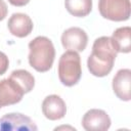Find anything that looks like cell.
Masks as SVG:
<instances>
[{"label": "cell", "mask_w": 131, "mask_h": 131, "mask_svg": "<svg viewBox=\"0 0 131 131\" xmlns=\"http://www.w3.org/2000/svg\"><path fill=\"white\" fill-rule=\"evenodd\" d=\"M117 51L113 45L111 37L102 36L95 39L92 51L87 59V67L95 77H105L113 70Z\"/></svg>", "instance_id": "1"}, {"label": "cell", "mask_w": 131, "mask_h": 131, "mask_svg": "<svg viewBox=\"0 0 131 131\" xmlns=\"http://www.w3.org/2000/svg\"><path fill=\"white\" fill-rule=\"evenodd\" d=\"M55 49L52 41L45 36H38L29 43V63L37 72L45 73L53 64Z\"/></svg>", "instance_id": "2"}, {"label": "cell", "mask_w": 131, "mask_h": 131, "mask_svg": "<svg viewBox=\"0 0 131 131\" xmlns=\"http://www.w3.org/2000/svg\"><path fill=\"white\" fill-rule=\"evenodd\" d=\"M58 78L62 85L72 87L76 85L82 76L81 58L78 52L68 50L61 54L58 60Z\"/></svg>", "instance_id": "3"}, {"label": "cell", "mask_w": 131, "mask_h": 131, "mask_svg": "<svg viewBox=\"0 0 131 131\" xmlns=\"http://www.w3.org/2000/svg\"><path fill=\"white\" fill-rule=\"evenodd\" d=\"M30 91L19 81L13 72L6 79L0 81V108L19 102L24 94Z\"/></svg>", "instance_id": "4"}, {"label": "cell", "mask_w": 131, "mask_h": 131, "mask_svg": "<svg viewBox=\"0 0 131 131\" xmlns=\"http://www.w3.org/2000/svg\"><path fill=\"white\" fill-rule=\"evenodd\" d=\"M98 10L100 15L106 19L124 21L130 17V0H99Z\"/></svg>", "instance_id": "5"}, {"label": "cell", "mask_w": 131, "mask_h": 131, "mask_svg": "<svg viewBox=\"0 0 131 131\" xmlns=\"http://www.w3.org/2000/svg\"><path fill=\"white\" fill-rule=\"evenodd\" d=\"M34 121L20 114L9 113L0 118V131H37Z\"/></svg>", "instance_id": "6"}, {"label": "cell", "mask_w": 131, "mask_h": 131, "mask_svg": "<svg viewBox=\"0 0 131 131\" xmlns=\"http://www.w3.org/2000/svg\"><path fill=\"white\" fill-rule=\"evenodd\" d=\"M88 43V36L86 32L78 27L67 29L61 35V44L64 49L80 52L83 51Z\"/></svg>", "instance_id": "7"}, {"label": "cell", "mask_w": 131, "mask_h": 131, "mask_svg": "<svg viewBox=\"0 0 131 131\" xmlns=\"http://www.w3.org/2000/svg\"><path fill=\"white\" fill-rule=\"evenodd\" d=\"M108 115L98 108H92L85 113L82 118V126L87 131H105L111 127Z\"/></svg>", "instance_id": "8"}, {"label": "cell", "mask_w": 131, "mask_h": 131, "mask_svg": "<svg viewBox=\"0 0 131 131\" xmlns=\"http://www.w3.org/2000/svg\"><path fill=\"white\" fill-rule=\"evenodd\" d=\"M112 86L119 99L129 101L131 99V71L129 69L119 70L113 78Z\"/></svg>", "instance_id": "9"}, {"label": "cell", "mask_w": 131, "mask_h": 131, "mask_svg": "<svg viewBox=\"0 0 131 131\" xmlns=\"http://www.w3.org/2000/svg\"><path fill=\"white\" fill-rule=\"evenodd\" d=\"M42 113L48 120H60L66 116L67 113L66 102L59 95H48L42 101Z\"/></svg>", "instance_id": "10"}, {"label": "cell", "mask_w": 131, "mask_h": 131, "mask_svg": "<svg viewBox=\"0 0 131 131\" xmlns=\"http://www.w3.org/2000/svg\"><path fill=\"white\" fill-rule=\"evenodd\" d=\"M33 21L31 17L21 12L13 13L7 23V28L11 35L17 38H25L29 36L33 31Z\"/></svg>", "instance_id": "11"}, {"label": "cell", "mask_w": 131, "mask_h": 131, "mask_svg": "<svg viewBox=\"0 0 131 131\" xmlns=\"http://www.w3.org/2000/svg\"><path fill=\"white\" fill-rule=\"evenodd\" d=\"M113 45L117 52L129 53L131 51V28L121 27L114 31L112 37Z\"/></svg>", "instance_id": "12"}, {"label": "cell", "mask_w": 131, "mask_h": 131, "mask_svg": "<svg viewBox=\"0 0 131 131\" xmlns=\"http://www.w3.org/2000/svg\"><path fill=\"white\" fill-rule=\"evenodd\" d=\"M64 6L70 14L84 17L92 10V0H64Z\"/></svg>", "instance_id": "13"}, {"label": "cell", "mask_w": 131, "mask_h": 131, "mask_svg": "<svg viewBox=\"0 0 131 131\" xmlns=\"http://www.w3.org/2000/svg\"><path fill=\"white\" fill-rule=\"evenodd\" d=\"M8 67H9V60L7 55L4 52L0 51V76L7 71Z\"/></svg>", "instance_id": "14"}, {"label": "cell", "mask_w": 131, "mask_h": 131, "mask_svg": "<svg viewBox=\"0 0 131 131\" xmlns=\"http://www.w3.org/2000/svg\"><path fill=\"white\" fill-rule=\"evenodd\" d=\"M7 12H8V8H7L5 1L0 0V20H3L6 17Z\"/></svg>", "instance_id": "15"}, {"label": "cell", "mask_w": 131, "mask_h": 131, "mask_svg": "<svg viewBox=\"0 0 131 131\" xmlns=\"http://www.w3.org/2000/svg\"><path fill=\"white\" fill-rule=\"evenodd\" d=\"M8 1H9V3H10L11 5H13V6H18V7L25 6V5H27V4L30 2V0H8Z\"/></svg>", "instance_id": "16"}]
</instances>
